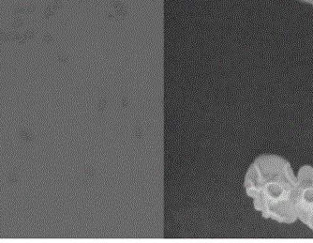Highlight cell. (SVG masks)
Masks as SVG:
<instances>
[{"label":"cell","mask_w":313,"mask_h":243,"mask_svg":"<svg viewBox=\"0 0 313 243\" xmlns=\"http://www.w3.org/2000/svg\"><path fill=\"white\" fill-rule=\"evenodd\" d=\"M297 178L284 158L263 154L257 157L245 177V190L253 200L255 210L264 219L280 223H293L294 194Z\"/></svg>","instance_id":"obj_1"},{"label":"cell","mask_w":313,"mask_h":243,"mask_svg":"<svg viewBox=\"0 0 313 243\" xmlns=\"http://www.w3.org/2000/svg\"><path fill=\"white\" fill-rule=\"evenodd\" d=\"M19 136L21 138V140L26 143V144H32L35 140V136L34 134L32 133V131L26 127H22L19 130Z\"/></svg>","instance_id":"obj_3"},{"label":"cell","mask_w":313,"mask_h":243,"mask_svg":"<svg viewBox=\"0 0 313 243\" xmlns=\"http://www.w3.org/2000/svg\"><path fill=\"white\" fill-rule=\"evenodd\" d=\"M7 181L11 185H17L20 182V175L16 170H11L7 174Z\"/></svg>","instance_id":"obj_4"},{"label":"cell","mask_w":313,"mask_h":243,"mask_svg":"<svg viewBox=\"0 0 313 243\" xmlns=\"http://www.w3.org/2000/svg\"><path fill=\"white\" fill-rule=\"evenodd\" d=\"M25 25V21L21 18H16L15 20H13L12 24V27L15 29H18V28H21L23 26Z\"/></svg>","instance_id":"obj_5"},{"label":"cell","mask_w":313,"mask_h":243,"mask_svg":"<svg viewBox=\"0 0 313 243\" xmlns=\"http://www.w3.org/2000/svg\"><path fill=\"white\" fill-rule=\"evenodd\" d=\"M43 41L46 42V43L51 42V41H52V37H51V35H49V34H45V35L43 36Z\"/></svg>","instance_id":"obj_13"},{"label":"cell","mask_w":313,"mask_h":243,"mask_svg":"<svg viewBox=\"0 0 313 243\" xmlns=\"http://www.w3.org/2000/svg\"><path fill=\"white\" fill-rule=\"evenodd\" d=\"M36 35H37L36 31H35V30H32V29H31V30H26V31L24 33V36H25V38H26L27 41H30V40L35 39Z\"/></svg>","instance_id":"obj_6"},{"label":"cell","mask_w":313,"mask_h":243,"mask_svg":"<svg viewBox=\"0 0 313 243\" xmlns=\"http://www.w3.org/2000/svg\"><path fill=\"white\" fill-rule=\"evenodd\" d=\"M21 37V34L18 33V32H14V33H12L11 34V41H17L19 40V38Z\"/></svg>","instance_id":"obj_10"},{"label":"cell","mask_w":313,"mask_h":243,"mask_svg":"<svg viewBox=\"0 0 313 243\" xmlns=\"http://www.w3.org/2000/svg\"><path fill=\"white\" fill-rule=\"evenodd\" d=\"M36 11H37V7L35 5H30V6L25 8V13L27 14V15L33 14Z\"/></svg>","instance_id":"obj_8"},{"label":"cell","mask_w":313,"mask_h":243,"mask_svg":"<svg viewBox=\"0 0 313 243\" xmlns=\"http://www.w3.org/2000/svg\"><path fill=\"white\" fill-rule=\"evenodd\" d=\"M27 41V40L25 38V36H24V34H21V37L19 38V40L17 41V42L20 44V45H22V44H25L26 42Z\"/></svg>","instance_id":"obj_11"},{"label":"cell","mask_w":313,"mask_h":243,"mask_svg":"<svg viewBox=\"0 0 313 243\" xmlns=\"http://www.w3.org/2000/svg\"><path fill=\"white\" fill-rule=\"evenodd\" d=\"M296 178L294 212L297 220L313 230V167L310 165L302 166Z\"/></svg>","instance_id":"obj_2"},{"label":"cell","mask_w":313,"mask_h":243,"mask_svg":"<svg viewBox=\"0 0 313 243\" xmlns=\"http://www.w3.org/2000/svg\"><path fill=\"white\" fill-rule=\"evenodd\" d=\"M52 9L50 8V7H48L46 10H45V12H44V17L45 18H49L51 15H52Z\"/></svg>","instance_id":"obj_12"},{"label":"cell","mask_w":313,"mask_h":243,"mask_svg":"<svg viewBox=\"0 0 313 243\" xmlns=\"http://www.w3.org/2000/svg\"><path fill=\"white\" fill-rule=\"evenodd\" d=\"M23 13H25V8H24V7L18 6V7L14 8V10H13V14H14V15H16V16H20V15H22Z\"/></svg>","instance_id":"obj_9"},{"label":"cell","mask_w":313,"mask_h":243,"mask_svg":"<svg viewBox=\"0 0 313 243\" xmlns=\"http://www.w3.org/2000/svg\"><path fill=\"white\" fill-rule=\"evenodd\" d=\"M0 41L3 42L11 41V34L6 31H0Z\"/></svg>","instance_id":"obj_7"},{"label":"cell","mask_w":313,"mask_h":243,"mask_svg":"<svg viewBox=\"0 0 313 243\" xmlns=\"http://www.w3.org/2000/svg\"><path fill=\"white\" fill-rule=\"evenodd\" d=\"M0 67H1V62H0Z\"/></svg>","instance_id":"obj_15"},{"label":"cell","mask_w":313,"mask_h":243,"mask_svg":"<svg viewBox=\"0 0 313 243\" xmlns=\"http://www.w3.org/2000/svg\"><path fill=\"white\" fill-rule=\"evenodd\" d=\"M299 1H301V2H304V3H306V4L313 5V0H299Z\"/></svg>","instance_id":"obj_14"}]
</instances>
